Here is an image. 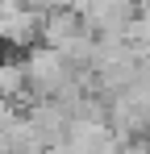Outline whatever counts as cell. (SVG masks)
I'll list each match as a JSON object with an SVG mask.
<instances>
[{
    "mask_svg": "<svg viewBox=\"0 0 150 154\" xmlns=\"http://www.w3.org/2000/svg\"><path fill=\"white\" fill-rule=\"evenodd\" d=\"M25 71H29L33 100H58L63 92H71L79 79H92V71H79L63 50H54L46 42H38L33 50H25Z\"/></svg>",
    "mask_w": 150,
    "mask_h": 154,
    "instance_id": "cell-1",
    "label": "cell"
},
{
    "mask_svg": "<svg viewBox=\"0 0 150 154\" xmlns=\"http://www.w3.org/2000/svg\"><path fill=\"white\" fill-rule=\"evenodd\" d=\"M79 13L96 38H125L142 8H138V0H83Z\"/></svg>",
    "mask_w": 150,
    "mask_h": 154,
    "instance_id": "cell-2",
    "label": "cell"
},
{
    "mask_svg": "<svg viewBox=\"0 0 150 154\" xmlns=\"http://www.w3.org/2000/svg\"><path fill=\"white\" fill-rule=\"evenodd\" d=\"M79 33H88V21L79 8H46V17H42V42L46 46L67 50Z\"/></svg>",
    "mask_w": 150,
    "mask_h": 154,
    "instance_id": "cell-3",
    "label": "cell"
},
{
    "mask_svg": "<svg viewBox=\"0 0 150 154\" xmlns=\"http://www.w3.org/2000/svg\"><path fill=\"white\" fill-rule=\"evenodd\" d=\"M29 71H25V58H0V100L13 104H29Z\"/></svg>",
    "mask_w": 150,
    "mask_h": 154,
    "instance_id": "cell-4",
    "label": "cell"
}]
</instances>
